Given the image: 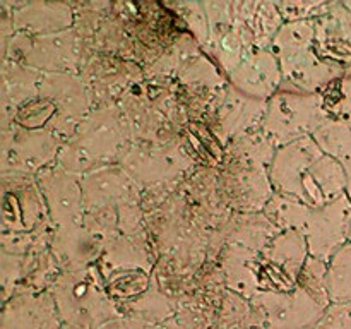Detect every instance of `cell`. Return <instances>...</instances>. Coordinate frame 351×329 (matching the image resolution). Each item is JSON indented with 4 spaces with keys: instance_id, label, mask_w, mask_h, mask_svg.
<instances>
[{
    "instance_id": "cell-19",
    "label": "cell",
    "mask_w": 351,
    "mask_h": 329,
    "mask_svg": "<svg viewBox=\"0 0 351 329\" xmlns=\"http://www.w3.org/2000/svg\"><path fill=\"white\" fill-rule=\"evenodd\" d=\"M314 139L326 154L335 158L343 167L346 175V195L351 201V120L329 119Z\"/></svg>"
},
{
    "instance_id": "cell-24",
    "label": "cell",
    "mask_w": 351,
    "mask_h": 329,
    "mask_svg": "<svg viewBox=\"0 0 351 329\" xmlns=\"http://www.w3.org/2000/svg\"><path fill=\"white\" fill-rule=\"evenodd\" d=\"M312 329H351V304H331Z\"/></svg>"
},
{
    "instance_id": "cell-15",
    "label": "cell",
    "mask_w": 351,
    "mask_h": 329,
    "mask_svg": "<svg viewBox=\"0 0 351 329\" xmlns=\"http://www.w3.org/2000/svg\"><path fill=\"white\" fill-rule=\"evenodd\" d=\"M228 81L237 91L254 99L269 101L281 89L283 74L276 55L267 48L250 53L232 74H228Z\"/></svg>"
},
{
    "instance_id": "cell-1",
    "label": "cell",
    "mask_w": 351,
    "mask_h": 329,
    "mask_svg": "<svg viewBox=\"0 0 351 329\" xmlns=\"http://www.w3.org/2000/svg\"><path fill=\"white\" fill-rule=\"evenodd\" d=\"M269 178L274 192L312 209L324 208L346 194L345 170L322 151L314 136L280 147L271 161Z\"/></svg>"
},
{
    "instance_id": "cell-30",
    "label": "cell",
    "mask_w": 351,
    "mask_h": 329,
    "mask_svg": "<svg viewBox=\"0 0 351 329\" xmlns=\"http://www.w3.org/2000/svg\"><path fill=\"white\" fill-rule=\"evenodd\" d=\"M346 74H348V75H351V67L348 69V71H346Z\"/></svg>"
},
{
    "instance_id": "cell-8",
    "label": "cell",
    "mask_w": 351,
    "mask_h": 329,
    "mask_svg": "<svg viewBox=\"0 0 351 329\" xmlns=\"http://www.w3.org/2000/svg\"><path fill=\"white\" fill-rule=\"evenodd\" d=\"M311 257L300 232H278L259 254L261 291H291Z\"/></svg>"
},
{
    "instance_id": "cell-28",
    "label": "cell",
    "mask_w": 351,
    "mask_h": 329,
    "mask_svg": "<svg viewBox=\"0 0 351 329\" xmlns=\"http://www.w3.org/2000/svg\"><path fill=\"white\" fill-rule=\"evenodd\" d=\"M343 3H345V5H346V7H348V9L351 10V2H343Z\"/></svg>"
},
{
    "instance_id": "cell-21",
    "label": "cell",
    "mask_w": 351,
    "mask_h": 329,
    "mask_svg": "<svg viewBox=\"0 0 351 329\" xmlns=\"http://www.w3.org/2000/svg\"><path fill=\"white\" fill-rule=\"evenodd\" d=\"M331 304H351V243L343 245L328 264Z\"/></svg>"
},
{
    "instance_id": "cell-23",
    "label": "cell",
    "mask_w": 351,
    "mask_h": 329,
    "mask_svg": "<svg viewBox=\"0 0 351 329\" xmlns=\"http://www.w3.org/2000/svg\"><path fill=\"white\" fill-rule=\"evenodd\" d=\"M278 10L285 23L315 19L328 9V2H278Z\"/></svg>"
},
{
    "instance_id": "cell-18",
    "label": "cell",
    "mask_w": 351,
    "mask_h": 329,
    "mask_svg": "<svg viewBox=\"0 0 351 329\" xmlns=\"http://www.w3.org/2000/svg\"><path fill=\"white\" fill-rule=\"evenodd\" d=\"M259 254L240 245H226L221 252V269L226 284L242 298L250 300L261 291Z\"/></svg>"
},
{
    "instance_id": "cell-26",
    "label": "cell",
    "mask_w": 351,
    "mask_h": 329,
    "mask_svg": "<svg viewBox=\"0 0 351 329\" xmlns=\"http://www.w3.org/2000/svg\"><path fill=\"white\" fill-rule=\"evenodd\" d=\"M161 329H199V328L192 324V322L185 321V319L173 317L170 319V321L163 322V324H161Z\"/></svg>"
},
{
    "instance_id": "cell-6",
    "label": "cell",
    "mask_w": 351,
    "mask_h": 329,
    "mask_svg": "<svg viewBox=\"0 0 351 329\" xmlns=\"http://www.w3.org/2000/svg\"><path fill=\"white\" fill-rule=\"evenodd\" d=\"M9 43L12 62L34 71L62 72L77 71L81 62V48L75 31L65 29L50 34H27L17 31Z\"/></svg>"
},
{
    "instance_id": "cell-3",
    "label": "cell",
    "mask_w": 351,
    "mask_h": 329,
    "mask_svg": "<svg viewBox=\"0 0 351 329\" xmlns=\"http://www.w3.org/2000/svg\"><path fill=\"white\" fill-rule=\"evenodd\" d=\"M129 125L123 113L110 103L93 110L62 146L57 163L77 175L110 167L117 160L122 161L129 151Z\"/></svg>"
},
{
    "instance_id": "cell-7",
    "label": "cell",
    "mask_w": 351,
    "mask_h": 329,
    "mask_svg": "<svg viewBox=\"0 0 351 329\" xmlns=\"http://www.w3.org/2000/svg\"><path fill=\"white\" fill-rule=\"evenodd\" d=\"M250 305L264 329H312L329 307L302 284L285 293L259 291Z\"/></svg>"
},
{
    "instance_id": "cell-27",
    "label": "cell",
    "mask_w": 351,
    "mask_h": 329,
    "mask_svg": "<svg viewBox=\"0 0 351 329\" xmlns=\"http://www.w3.org/2000/svg\"><path fill=\"white\" fill-rule=\"evenodd\" d=\"M58 329H79V328H74V326H67V324H62Z\"/></svg>"
},
{
    "instance_id": "cell-9",
    "label": "cell",
    "mask_w": 351,
    "mask_h": 329,
    "mask_svg": "<svg viewBox=\"0 0 351 329\" xmlns=\"http://www.w3.org/2000/svg\"><path fill=\"white\" fill-rule=\"evenodd\" d=\"M62 143L48 130H29L14 123L3 125L2 170L21 173H40L50 164L57 163Z\"/></svg>"
},
{
    "instance_id": "cell-12",
    "label": "cell",
    "mask_w": 351,
    "mask_h": 329,
    "mask_svg": "<svg viewBox=\"0 0 351 329\" xmlns=\"http://www.w3.org/2000/svg\"><path fill=\"white\" fill-rule=\"evenodd\" d=\"M194 163L177 144L156 143L151 146L130 147L120 161V167L137 182L158 184L182 175Z\"/></svg>"
},
{
    "instance_id": "cell-25",
    "label": "cell",
    "mask_w": 351,
    "mask_h": 329,
    "mask_svg": "<svg viewBox=\"0 0 351 329\" xmlns=\"http://www.w3.org/2000/svg\"><path fill=\"white\" fill-rule=\"evenodd\" d=\"M99 329H161V324H153V322L130 317V315H120V317L106 322Z\"/></svg>"
},
{
    "instance_id": "cell-13",
    "label": "cell",
    "mask_w": 351,
    "mask_h": 329,
    "mask_svg": "<svg viewBox=\"0 0 351 329\" xmlns=\"http://www.w3.org/2000/svg\"><path fill=\"white\" fill-rule=\"evenodd\" d=\"M216 105V122L211 129L223 146H228L237 137L259 130L267 108V101L250 98L233 86L223 89Z\"/></svg>"
},
{
    "instance_id": "cell-16",
    "label": "cell",
    "mask_w": 351,
    "mask_h": 329,
    "mask_svg": "<svg viewBox=\"0 0 351 329\" xmlns=\"http://www.w3.org/2000/svg\"><path fill=\"white\" fill-rule=\"evenodd\" d=\"M60 326L50 291L14 295L3 304L2 329H58Z\"/></svg>"
},
{
    "instance_id": "cell-5",
    "label": "cell",
    "mask_w": 351,
    "mask_h": 329,
    "mask_svg": "<svg viewBox=\"0 0 351 329\" xmlns=\"http://www.w3.org/2000/svg\"><path fill=\"white\" fill-rule=\"evenodd\" d=\"M329 119L321 93L305 95L280 89L267 101L261 130L280 149L295 141L314 136Z\"/></svg>"
},
{
    "instance_id": "cell-4",
    "label": "cell",
    "mask_w": 351,
    "mask_h": 329,
    "mask_svg": "<svg viewBox=\"0 0 351 329\" xmlns=\"http://www.w3.org/2000/svg\"><path fill=\"white\" fill-rule=\"evenodd\" d=\"M62 324L79 329H99L123 315L106 290L98 266L64 271L50 288Z\"/></svg>"
},
{
    "instance_id": "cell-20",
    "label": "cell",
    "mask_w": 351,
    "mask_h": 329,
    "mask_svg": "<svg viewBox=\"0 0 351 329\" xmlns=\"http://www.w3.org/2000/svg\"><path fill=\"white\" fill-rule=\"evenodd\" d=\"M311 209L312 208L297 201V199L274 192L273 197L269 199V202L264 208L263 215L281 232L290 230V232L302 233V228L307 221Z\"/></svg>"
},
{
    "instance_id": "cell-10",
    "label": "cell",
    "mask_w": 351,
    "mask_h": 329,
    "mask_svg": "<svg viewBox=\"0 0 351 329\" xmlns=\"http://www.w3.org/2000/svg\"><path fill=\"white\" fill-rule=\"evenodd\" d=\"M350 225L351 201L346 194L324 208L311 209L302 228L311 257L329 264L335 254L348 243Z\"/></svg>"
},
{
    "instance_id": "cell-14",
    "label": "cell",
    "mask_w": 351,
    "mask_h": 329,
    "mask_svg": "<svg viewBox=\"0 0 351 329\" xmlns=\"http://www.w3.org/2000/svg\"><path fill=\"white\" fill-rule=\"evenodd\" d=\"M314 47L319 57L331 64L351 67V10L343 2H329L314 19Z\"/></svg>"
},
{
    "instance_id": "cell-29",
    "label": "cell",
    "mask_w": 351,
    "mask_h": 329,
    "mask_svg": "<svg viewBox=\"0 0 351 329\" xmlns=\"http://www.w3.org/2000/svg\"><path fill=\"white\" fill-rule=\"evenodd\" d=\"M348 242L351 243V225H350V233H348Z\"/></svg>"
},
{
    "instance_id": "cell-11",
    "label": "cell",
    "mask_w": 351,
    "mask_h": 329,
    "mask_svg": "<svg viewBox=\"0 0 351 329\" xmlns=\"http://www.w3.org/2000/svg\"><path fill=\"white\" fill-rule=\"evenodd\" d=\"M53 230L69 228L84 219V197L81 177L58 163L50 164L36 175Z\"/></svg>"
},
{
    "instance_id": "cell-2",
    "label": "cell",
    "mask_w": 351,
    "mask_h": 329,
    "mask_svg": "<svg viewBox=\"0 0 351 329\" xmlns=\"http://www.w3.org/2000/svg\"><path fill=\"white\" fill-rule=\"evenodd\" d=\"M314 19L285 23L271 43L283 74V91L315 95L346 74L341 65L322 60L314 47Z\"/></svg>"
},
{
    "instance_id": "cell-17",
    "label": "cell",
    "mask_w": 351,
    "mask_h": 329,
    "mask_svg": "<svg viewBox=\"0 0 351 329\" xmlns=\"http://www.w3.org/2000/svg\"><path fill=\"white\" fill-rule=\"evenodd\" d=\"M14 29L27 34H50L65 31L74 23V12L67 3H14L12 16Z\"/></svg>"
},
{
    "instance_id": "cell-22",
    "label": "cell",
    "mask_w": 351,
    "mask_h": 329,
    "mask_svg": "<svg viewBox=\"0 0 351 329\" xmlns=\"http://www.w3.org/2000/svg\"><path fill=\"white\" fill-rule=\"evenodd\" d=\"M324 110L331 119L351 120V75L345 74L321 91Z\"/></svg>"
}]
</instances>
